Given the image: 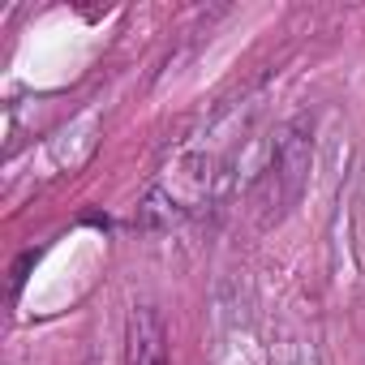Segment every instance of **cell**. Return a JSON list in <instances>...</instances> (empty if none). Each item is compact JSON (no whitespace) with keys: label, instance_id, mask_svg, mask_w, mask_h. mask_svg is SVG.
Here are the masks:
<instances>
[{"label":"cell","instance_id":"1","mask_svg":"<svg viewBox=\"0 0 365 365\" xmlns=\"http://www.w3.org/2000/svg\"><path fill=\"white\" fill-rule=\"evenodd\" d=\"M129 365H168V335H163V318L142 305L129 318Z\"/></svg>","mask_w":365,"mask_h":365}]
</instances>
